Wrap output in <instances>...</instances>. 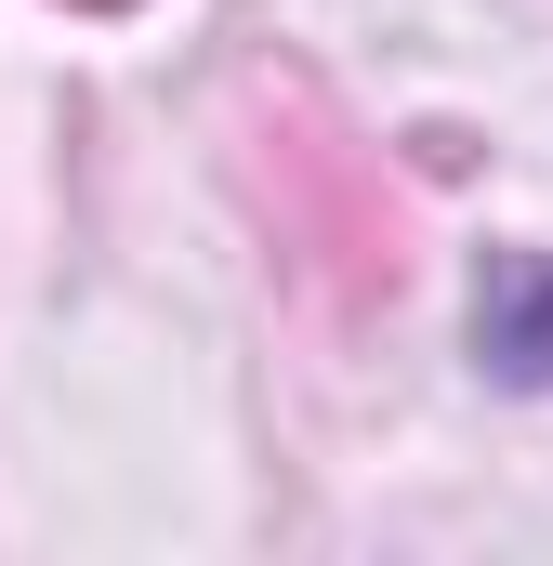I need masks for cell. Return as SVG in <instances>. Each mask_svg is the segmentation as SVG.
Here are the masks:
<instances>
[{
  "instance_id": "3957f363",
  "label": "cell",
  "mask_w": 553,
  "mask_h": 566,
  "mask_svg": "<svg viewBox=\"0 0 553 566\" xmlns=\"http://www.w3.org/2000/svg\"><path fill=\"white\" fill-rule=\"evenodd\" d=\"M80 13H119V0H80Z\"/></svg>"
},
{
  "instance_id": "7a4b0ae2",
  "label": "cell",
  "mask_w": 553,
  "mask_h": 566,
  "mask_svg": "<svg viewBox=\"0 0 553 566\" xmlns=\"http://www.w3.org/2000/svg\"><path fill=\"white\" fill-rule=\"evenodd\" d=\"M474 356L501 382H553V264H488V290H474Z\"/></svg>"
},
{
  "instance_id": "6da1fadb",
  "label": "cell",
  "mask_w": 553,
  "mask_h": 566,
  "mask_svg": "<svg viewBox=\"0 0 553 566\" xmlns=\"http://www.w3.org/2000/svg\"><path fill=\"white\" fill-rule=\"evenodd\" d=\"M264 185L290 198V238H303V251H316L343 290L396 277V211H383L369 158H356L343 133H316L303 106H290V119H264Z\"/></svg>"
}]
</instances>
